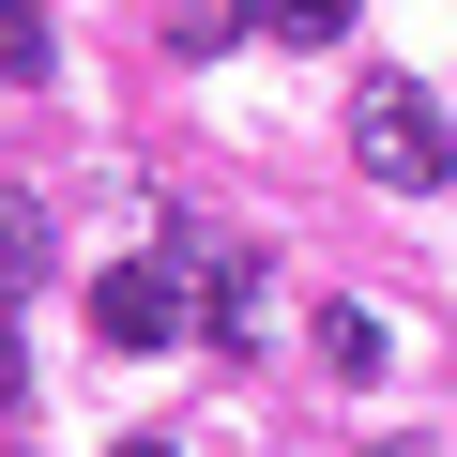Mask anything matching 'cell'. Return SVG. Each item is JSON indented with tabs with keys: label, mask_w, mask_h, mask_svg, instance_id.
I'll return each instance as SVG.
<instances>
[{
	"label": "cell",
	"mask_w": 457,
	"mask_h": 457,
	"mask_svg": "<svg viewBox=\"0 0 457 457\" xmlns=\"http://www.w3.org/2000/svg\"><path fill=\"white\" fill-rule=\"evenodd\" d=\"M351 168H366V183H396V198H427V183L457 168V122H442L411 77H366V92H351Z\"/></svg>",
	"instance_id": "obj_1"
},
{
	"label": "cell",
	"mask_w": 457,
	"mask_h": 457,
	"mask_svg": "<svg viewBox=\"0 0 457 457\" xmlns=\"http://www.w3.org/2000/svg\"><path fill=\"white\" fill-rule=\"evenodd\" d=\"M92 336L107 351H168V336H198V275L153 245V260H107L92 275Z\"/></svg>",
	"instance_id": "obj_2"
},
{
	"label": "cell",
	"mask_w": 457,
	"mask_h": 457,
	"mask_svg": "<svg viewBox=\"0 0 457 457\" xmlns=\"http://www.w3.org/2000/svg\"><path fill=\"white\" fill-rule=\"evenodd\" d=\"M62 275V245H46V198H16V183H0V305H16V290H46Z\"/></svg>",
	"instance_id": "obj_3"
},
{
	"label": "cell",
	"mask_w": 457,
	"mask_h": 457,
	"mask_svg": "<svg viewBox=\"0 0 457 457\" xmlns=\"http://www.w3.org/2000/svg\"><path fill=\"white\" fill-rule=\"evenodd\" d=\"M320 366H336V381H381V366H396V320H381V305H320Z\"/></svg>",
	"instance_id": "obj_4"
},
{
	"label": "cell",
	"mask_w": 457,
	"mask_h": 457,
	"mask_svg": "<svg viewBox=\"0 0 457 457\" xmlns=\"http://www.w3.org/2000/svg\"><path fill=\"white\" fill-rule=\"evenodd\" d=\"M245 31H290V46H336L351 0H245Z\"/></svg>",
	"instance_id": "obj_5"
},
{
	"label": "cell",
	"mask_w": 457,
	"mask_h": 457,
	"mask_svg": "<svg viewBox=\"0 0 457 457\" xmlns=\"http://www.w3.org/2000/svg\"><path fill=\"white\" fill-rule=\"evenodd\" d=\"M0 77H46V16L31 0H0Z\"/></svg>",
	"instance_id": "obj_6"
},
{
	"label": "cell",
	"mask_w": 457,
	"mask_h": 457,
	"mask_svg": "<svg viewBox=\"0 0 457 457\" xmlns=\"http://www.w3.org/2000/svg\"><path fill=\"white\" fill-rule=\"evenodd\" d=\"M16 381H31V351H16V305H0V396H16Z\"/></svg>",
	"instance_id": "obj_7"
},
{
	"label": "cell",
	"mask_w": 457,
	"mask_h": 457,
	"mask_svg": "<svg viewBox=\"0 0 457 457\" xmlns=\"http://www.w3.org/2000/svg\"><path fill=\"white\" fill-rule=\"evenodd\" d=\"M122 457H183V442H168V427H137V442H122Z\"/></svg>",
	"instance_id": "obj_8"
}]
</instances>
